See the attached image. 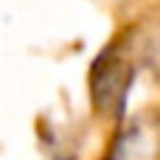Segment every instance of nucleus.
I'll return each instance as SVG.
<instances>
[{
  "label": "nucleus",
  "mask_w": 160,
  "mask_h": 160,
  "mask_svg": "<svg viewBox=\"0 0 160 160\" xmlns=\"http://www.w3.org/2000/svg\"><path fill=\"white\" fill-rule=\"evenodd\" d=\"M132 73L121 68V62H107L104 56L96 62L93 68V98L98 104L101 112H115L121 115L124 101H127V90H129Z\"/></svg>",
  "instance_id": "obj_1"
}]
</instances>
